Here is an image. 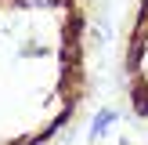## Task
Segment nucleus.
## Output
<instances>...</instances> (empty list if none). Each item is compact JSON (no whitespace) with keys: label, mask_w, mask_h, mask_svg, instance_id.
<instances>
[{"label":"nucleus","mask_w":148,"mask_h":145,"mask_svg":"<svg viewBox=\"0 0 148 145\" xmlns=\"http://www.w3.org/2000/svg\"><path fill=\"white\" fill-rule=\"evenodd\" d=\"M116 120H119V113H116L112 105L98 109V113H94V120H90V142H101V138L116 127Z\"/></svg>","instance_id":"nucleus-1"}]
</instances>
